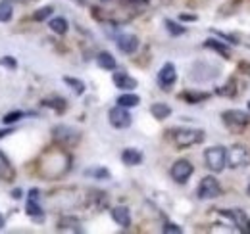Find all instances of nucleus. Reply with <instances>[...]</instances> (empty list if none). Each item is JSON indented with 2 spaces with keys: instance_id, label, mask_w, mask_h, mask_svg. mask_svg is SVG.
<instances>
[{
  "instance_id": "1",
  "label": "nucleus",
  "mask_w": 250,
  "mask_h": 234,
  "mask_svg": "<svg viewBox=\"0 0 250 234\" xmlns=\"http://www.w3.org/2000/svg\"><path fill=\"white\" fill-rule=\"evenodd\" d=\"M204 138H206V135L202 129H179V131H175L173 142L177 148H188L200 144Z\"/></svg>"
},
{
  "instance_id": "2",
  "label": "nucleus",
  "mask_w": 250,
  "mask_h": 234,
  "mask_svg": "<svg viewBox=\"0 0 250 234\" xmlns=\"http://www.w3.org/2000/svg\"><path fill=\"white\" fill-rule=\"evenodd\" d=\"M204 159H206V167L212 169L214 173H221L225 169L227 163V150L223 146H212L204 152Z\"/></svg>"
},
{
  "instance_id": "3",
  "label": "nucleus",
  "mask_w": 250,
  "mask_h": 234,
  "mask_svg": "<svg viewBox=\"0 0 250 234\" xmlns=\"http://www.w3.org/2000/svg\"><path fill=\"white\" fill-rule=\"evenodd\" d=\"M227 163L231 169H237V167H245L250 163V150L241 144L237 146H231L227 150Z\"/></svg>"
},
{
  "instance_id": "4",
  "label": "nucleus",
  "mask_w": 250,
  "mask_h": 234,
  "mask_svg": "<svg viewBox=\"0 0 250 234\" xmlns=\"http://www.w3.org/2000/svg\"><path fill=\"white\" fill-rule=\"evenodd\" d=\"M219 194H221V186H219L216 176L210 175L200 180V186H198V198L200 200H214Z\"/></svg>"
},
{
  "instance_id": "5",
  "label": "nucleus",
  "mask_w": 250,
  "mask_h": 234,
  "mask_svg": "<svg viewBox=\"0 0 250 234\" xmlns=\"http://www.w3.org/2000/svg\"><path fill=\"white\" fill-rule=\"evenodd\" d=\"M108 119H110V125L116 127V129H127L131 125V121H133L131 114L127 112V108H124V106L112 108L108 112Z\"/></svg>"
},
{
  "instance_id": "6",
  "label": "nucleus",
  "mask_w": 250,
  "mask_h": 234,
  "mask_svg": "<svg viewBox=\"0 0 250 234\" xmlns=\"http://www.w3.org/2000/svg\"><path fill=\"white\" fill-rule=\"evenodd\" d=\"M221 117H223V123L231 129H243V127L249 125L250 121L249 114H245L243 110H227V112L221 114Z\"/></svg>"
},
{
  "instance_id": "7",
  "label": "nucleus",
  "mask_w": 250,
  "mask_h": 234,
  "mask_svg": "<svg viewBox=\"0 0 250 234\" xmlns=\"http://www.w3.org/2000/svg\"><path fill=\"white\" fill-rule=\"evenodd\" d=\"M194 173V167H192V163L187 161V159H177L173 165H171V178L175 180V182H179V184H183V182H187L188 176Z\"/></svg>"
},
{
  "instance_id": "8",
  "label": "nucleus",
  "mask_w": 250,
  "mask_h": 234,
  "mask_svg": "<svg viewBox=\"0 0 250 234\" xmlns=\"http://www.w3.org/2000/svg\"><path fill=\"white\" fill-rule=\"evenodd\" d=\"M175 81H177V69H175V65L173 63H164L162 65V69H160V73H158V85L162 87V90H169V88L175 85Z\"/></svg>"
},
{
  "instance_id": "9",
  "label": "nucleus",
  "mask_w": 250,
  "mask_h": 234,
  "mask_svg": "<svg viewBox=\"0 0 250 234\" xmlns=\"http://www.w3.org/2000/svg\"><path fill=\"white\" fill-rule=\"evenodd\" d=\"M116 44L120 48V52L124 54H135L137 48H139V39L133 35V33H124L116 39Z\"/></svg>"
},
{
  "instance_id": "10",
  "label": "nucleus",
  "mask_w": 250,
  "mask_h": 234,
  "mask_svg": "<svg viewBox=\"0 0 250 234\" xmlns=\"http://www.w3.org/2000/svg\"><path fill=\"white\" fill-rule=\"evenodd\" d=\"M54 138L58 142H63V144H75L79 140V131L71 129V127H65V125H60L54 129Z\"/></svg>"
},
{
  "instance_id": "11",
  "label": "nucleus",
  "mask_w": 250,
  "mask_h": 234,
  "mask_svg": "<svg viewBox=\"0 0 250 234\" xmlns=\"http://www.w3.org/2000/svg\"><path fill=\"white\" fill-rule=\"evenodd\" d=\"M219 215L231 219V221L237 225L239 231H247V221H249V219H247V215H245L243 209H221Z\"/></svg>"
},
{
  "instance_id": "12",
  "label": "nucleus",
  "mask_w": 250,
  "mask_h": 234,
  "mask_svg": "<svg viewBox=\"0 0 250 234\" xmlns=\"http://www.w3.org/2000/svg\"><path fill=\"white\" fill-rule=\"evenodd\" d=\"M112 81H114V85L118 88H122V90H133V88H137V79L135 77H131V75H127L125 71H118V73H114L112 75Z\"/></svg>"
},
{
  "instance_id": "13",
  "label": "nucleus",
  "mask_w": 250,
  "mask_h": 234,
  "mask_svg": "<svg viewBox=\"0 0 250 234\" xmlns=\"http://www.w3.org/2000/svg\"><path fill=\"white\" fill-rule=\"evenodd\" d=\"M110 215H112V219H114L120 227H124V229H129V227H131V213H129V209L124 207V205L114 207V209L110 211Z\"/></svg>"
},
{
  "instance_id": "14",
  "label": "nucleus",
  "mask_w": 250,
  "mask_h": 234,
  "mask_svg": "<svg viewBox=\"0 0 250 234\" xmlns=\"http://www.w3.org/2000/svg\"><path fill=\"white\" fill-rule=\"evenodd\" d=\"M204 48H210V50L218 52L219 56H223V58H231V50H229L227 42H221V40H216V39H208V40H204Z\"/></svg>"
},
{
  "instance_id": "15",
  "label": "nucleus",
  "mask_w": 250,
  "mask_h": 234,
  "mask_svg": "<svg viewBox=\"0 0 250 234\" xmlns=\"http://www.w3.org/2000/svg\"><path fill=\"white\" fill-rule=\"evenodd\" d=\"M122 161H124L125 165H129V167L141 165L143 163V154L139 150H135V148H127V150H124V154H122Z\"/></svg>"
},
{
  "instance_id": "16",
  "label": "nucleus",
  "mask_w": 250,
  "mask_h": 234,
  "mask_svg": "<svg viewBox=\"0 0 250 234\" xmlns=\"http://www.w3.org/2000/svg\"><path fill=\"white\" fill-rule=\"evenodd\" d=\"M96 63H98V67H102V69H106V71H114L116 69V58L110 54V52H100L98 56H96Z\"/></svg>"
},
{
  "instance_id": "17",
  "label": "nucleus",
  "mask_w": 250,
  "mask_h": 234,
  "mask_svg": "<svg viewBox=\"0 0 250 234\" xmlns=\"http://www.w3.org/2000/svg\"><path fill=\"white\" fill-rule=\"evenodd\" d=\"M150 114L154 119H167V117L171 116V108L167 106V104H164V102H156V104H152L150 106Z\"/></svg>"
},
{
  "instance_id": "18",
  "label": "nucleus",
  "mask_w": 250,
  "mask_h": 234,
  "mask_svg": "<svg viewBox=\"0 0 250 234\" xmlns=\"http://www.w3.org/2000/svg\"><path fill=\"white\" fill-rule=\"evenodd\" d=\"M141 104V98L133 92H125L122 96H118V106H124V108H135Z\"/></svg>"
},
{
  "instance_id": "19",
  "label": "nucleus",
  "mask_w": 250,
  "mask_h": 234,
  "mask_svg": "<svg viewBox=\"0 0 250 234\" xmlns=\"http://www.w3.org/2000/svg\"><path fill=\"white\" fill-rule=\"evenodd\" d=\"M181 98H183L187 104H198V102H202V100H208L210 94H208V92H192V90H187V92L181 94Z\"/></svg>"
},
{
  "instance_id": "20",
  "label": "nucleus",
  "mask_w": 250,
  "mask_h": 234,
  "mask_svg": "<svg viewBox=\"0 0 250 234\" xmlns=\"http://www.w3.org/2000/svg\"><path fill=\"white\" fill-rule=\"evenodd\" d=\"M48 27H50L52 33H56V35H65L69 25H67L65 18H52L50 23H48Z\"/></svg>"
},
{
  "instance_id": "21",
  "label": "nucleus",
  "mask_w": 250,
  "mask_h": 234,
  "mask_svg": "<svg viewBox=\"0 0 250 234\" xmlns=\"http://www.w3.org/2000/svg\"><path fill=\"white\" fill-rule=\"evenodd\" d=\"M25 211H27L29 217L42 221V209H41V205L37 204V200H31V198H29L27 204H25Z\"/></svg>"
},
{
  "instance_id": "22",
  "label": "nucleus",
  "mask_w": 250,
  "mask_h": 234,
  "mask_svg": "<svg viewBox=\"0 0 250 234\" xmlns=\"http://www.w3.org/2000/svg\"><path fill=\"white\" fill-rule=\"evenodd\" d=\"M42 104L48 106V108H54L58 114H63L65 108H67L65 100H63V98H58V96H54V98H46V100H42Z\"/></svg>"
},
{
  "instance_id": "23",
  "label": "nucleus",
  "mask_w": 250,
  "mask_h": 234,
  "mask_svg": "<svg viewBox=\"0 0 250 234\" xmlns=\"http://www.w3.org/2000/svg\"><path fill=\"white\" fill-rule=\"evenodd\" d=\"M12 16H14L12 2L2 0V2H0V21H2V23H6V21H10V20H12Z\"/></svg>"
},
{
  "instance_id": "24",
  "label": "nucleus",
  "mask_w": 250,
  "mask_h": 234,
  "mask_svg": "<svg viewBox=\"0 0 250 234\" xmlns=\"http://www.w3.org/2000/svg\"><path fill=\"white\" fill-rule=\"evenodd\" d=\"M63 83L67 85V87H71L75 90V94H83L85 92V83L81 81V79H75V77H63Z\"/></svg>"
},
{
  "instance_id": "25",
  "label": "nucleus",
  "mask_w": 250,
  "mask_h": 234,
  "mask_svg": "<svg viewBox=\"0 0 250 234\" xmlns=\"http://www.w3.org/2000/svg\"><path fill=\"white\" fill-rule=\"evenodd\" d=\"M58 229H60V231H67V229H69V231H75V233H81V227H79V221H77V219H71V217H69V219H62V221L58 223Z\"/></svg>"
},
{
  "instance_id": "26",
  "label": "nucleus",
  "mask_w": 250,
  "mask_h": 234,
  "mask_svg": "<svg viewBox=\"0 0 250 234\" xmlns=\"http://www.w3.org/2000/svg\"><path fill=\"white\" fill-rule=\"evenodd\" d=\"M164 25H166L167 33H169V35H173V37H179V35H183V33L187 31L181 23H175L173 20H166V21H164Z\"/></svg>"
},
{
  "instance_id": "27",
  "label": "nucleus",
  "mask_w": 250,
  "mask_h": 234,
  "mask_svg": "<svg viewBox=\"0 0 250 234\" xmlns=\"http://www.w3.org/2000/svg\"><path fill=\"white\" fill-rule=\"evenodd\" d=\"M52 6H44V8H41V10H37L35 14H33V20L35 21H44L46 18H50L52 16Z\"/></svg>"
},
{
  "instance_id": "28",
  "label": "nucleus",
  "mask_w": 250,
  "mask_h": 234,
  "mask_svg": "<svg viewBox=\"0 0 250 234\" xmlns=\"http://www.w3.org/2000/svg\"><path fill=\"white\" fill-rule=\"evenodd\" d=\"M0 178H4V180H14V169H12L10 163L0 161Z\"/></svg>"
},
{
  "instance_id": "29",
  "label": "nucleus",
  "mask_w": 250,
  "mask_h": 234,
  "mask_svg": "<svg viewBox=\"0 0 250 234\" xmlns=\"http://www.w3.org/2000/svg\"><path fill=\"white\" fill-rule=\"evenodd\" d=\"M20 119H23V112H10V114H6V116L2 117V123L4 125H12V123H16V121H20Z\"/></svg>"
},
{
  "instance_id": "30",
  "label": "nucleus",
  "mask_w": 250,
  "mask_h": 234,
  "mask_svg": "<svg viewBox=\"0 0 250 234\" xmlns=\"http://www.w3.org/2000/svg\"><path fill=\"white\" fill-rule=\"evenodd\" d=\"M85 175L94 176V178H110V171L104 169V167H96V169H89L85 171Z\"/></svg>"
},
{
  "instance_id": "31",
  "label": "nucleus",
  "mask_w": 250,
  "mask_h": 234,
  "mask_svg": "<svg viewBox=\"0 0 250 234\" xmlns=\"http://www.w3.org/2000/svg\"><path fill=\"white\" fill-rule=\"evenodd\" d=\"M162 233H166V234H181V233H183V229H181L179 225L166 223V225H164V229H162Z\"/></svg>"
},
{
  "instance_id": "32",
  "label": "nucleus",
  "mask_w": 250,
  "mask_h": 234,
  "mask_svg": "<svg viewBox=\"0 0 250 234\" xmlns=\"http://www.w3.org/2000/svg\"><path fill=\"white\" fill-rule=\"evenodd\" d=\"M214 33L218 35L219 39H223V40H227L231 44H239V37H235V35H227V33H221V31H214Z\"/></svg>"
},
{
  "instance_id": "33",
  "label": "nucleus",
  "mask_w": 250,
  "mask_h": 234,
  "mask_svg": "<svg viewBox=\"0 0 250 234\" xmlns=\"http://www.w3.org/2000/svg\"><path fill=\"white\" fill-rule=\"evenodd\" d=\"M0 65L10 67V69H16L18 67V61L12 58V56H4V58H0Z\"/></svg>"
},
{
  "instance_id": "34",
  "label": "nucleus",
  "mask_w": 250,
  "mask_h": 234,
  "mask_svg": "<svg viewBox=\"0 0 250 234\" xmlns=\"http://www.w3.org/2000/svg\"><path fill=\"white\" fill-rule=\"evenodd\" d=\"M181 21H196L198 18L194 16V14H181V18H179Z\"/></svg>"
},
{
  "instance_id": "35",
  "label": "nucleus",
  "mask_w": 250,
  "mask_h": 234,
  "mask_svg": "<svg viewBox=\"0 0 250 234\" xmlns=\"http://www.w3.org/2000/svg\"><path fill=\"white\" fill-rule=\"evenodd\" d=\"M12 198H14V200H21V198H23V190H21V188H16V190L12 192Z\"/></svg>"
},
{
  "instance_id": "36",
  "label": "nucleus",
  "mask_w": 250,
  "mask_h": 234,
  "mask_svg": "<svg viewBox=\"0 0 250 234\" xmlns=\"http://www.w3.org/2000/svg\"><path fill=\"white\" fill-rule=\"evenodd\" d=\"M16 129L14 127H8V129H0V138H4V136H8V135H12Z\"/></svg>"
},
{
  "instance_id": "37",
  "label": "nucleus",
  "mask_w": 250,
  "mask_h": 234,
  "mask_svg": "<svg viewBox=\"0 0 250 234\" xmlns=\"http://www.w3.org/2000/svg\"><path fill=\"white\" fill-rule=\"evenodd\" d=\"M39 194H41V192H39L37 188H31V190H29V198H31V200H39Z\"/></svg>"
},
{
  "instance_id": "38",
  "label": "nucleus",
  "mask_w": 250,
  "mask_h": 234,
  "mask_svg": "<svg viewBox=\"0 0 250 234\" xmlns=\"http://www.w3.org/2000/svg\"><path fill=\"white\" fill-rule=\"evenodd\" d=\"M2 229H4V215L0 213V231H2Z\"/></svg>"
},
{
  "instance_id": "39",
  "label": "nucleus",
  "mask_w": 250,
  "mask_h": 234,
  "mask_svg": "<svg viewBox=\"0 0 250 234\" xmlns=\"http://www.w3.org/2000/svg\"><path fill=\"white\" fill-rule=\"evenodd\" d=\"M247 233H250V219L247 221Z\"/></svg>"
},
{
  "instance_id": "40",
  "label": "nucleus",
  "mask_w": 250,
  "mask_h": 234,
  "mask_svg": "<svg viewBox=\"0 0 250 234\" xmlns=\"http://www.w3.org/2000/svg\"><path fill=\"white\" fill-rule=\"evenodd\" d=\"M247 192H249V196H250V184H249V188H247Z\"/></svg>"
},
{
  "instance_id": "41",
  "label": "nucleus",
  "mask_w": 250,
  "mask_h": 234,
  "mask_svg": "<svg viewBox=\"0 0 250 234\" xmlns=\"http://www.w3.org/2000/svg\"><path fill=\"white\" fill-rule=\"evenodd\" d=\"M249 110H250V102H249Z\"/></svg>"
}]
</instances>
